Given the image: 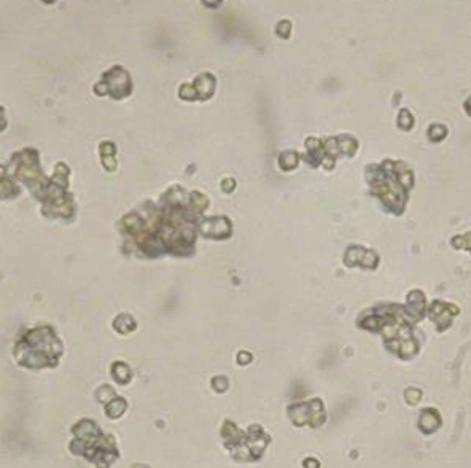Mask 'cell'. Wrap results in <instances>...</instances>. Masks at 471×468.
Returning <instances> with one entry per match:
<instances>
[{"label":"cell","mask_w":471,"mask_h":468,"mask_svg":"<svg viewBox=\"0 0 471 468\" xmlns=\"http://www.w3.org/2000/svg\"><path fill=\"white\" fill-rule=\"evenodd\" d=\"M444 134H446V129L443 126H433L430 129V136L435 139V140H441V139L444 137Z\"/></svg>","instance_id":"1"},{"label":"cell","mask_w":471,"mask_h":468,"mask_svg":"<svg viewBox=\"0 0 471 468\" xmlns=\"http://www.w3.org/2000/svg\"><path fill=\"white\" fill-rule=\"evenodd\" d=\"M467 108H468V110L471 112V99L468 100V104H467Z\"/></svg>","instance_id":"2"}]
</instances>
